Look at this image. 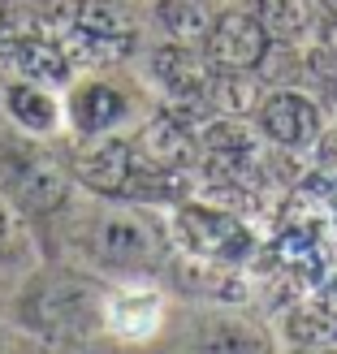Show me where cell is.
Returning a JSON list of instances; mask_svg holds the SVG:
<instances>
[{
  "label": "cell",
  "mask_w": 337,
  "mask_h": 354,
  "mask_svg": "<svg viewBox=\"0 0 337 354\" xmlns=\"http://www.w3.org/2000/svg\"><path fill=\"white\" fill-rule=\"evenodd\" d=\"M17 315L48 342L78 346L104 333V290L78 272H39L17 303Z\"/></svg>",
  "instance_id": "1"
},
{
  "label": "cell",
  "mask_w": 337,
  "mask_h": 354,
  "mask_svg": "<svg viewBox=\"0 0 337 354\" xmlns=\"http://www.w3.org/2000/svg\"><path fill=\"white\" fill-rule=\"evenodd\" d=\"M86 251H91L104 268L113 272H156L169 255V238L161 234L147 212L138 207H109L100 212V221L86 234Z\"/></svg>",
  "instance_id": "2"
},
{
  "label": "cell",
  "mask_w": 337,
  "mask_h": 354,
  "mask_svg": "<svg viewBox=\"0 0 337 354\" xmlns=\"http://www.w3.org/2000/svg\"><path fill=\"white\" fill-rule=\"evenodd\" d=\"M0 190L26 212V216H52L69 199V177L57 156H48L39 147L9 151L0 160Z\"/></svg>",
  "instance_id": "3"
},
{
  "label": "cell",
  "mask_w": 337,
  "mask_h": 354,
  "mask_svg": "<svg viewBox=\"0 0 337 354\" xmlns=\"http://www.w3.org/2000/svg\"><path fill=\"white\" fill-rule=\"evenodd\" d=\"M177 242L186 255L199 259H217V263H234L246 259L251 251V234L238 216H229L221 207H203V203H186L177 212Z\"/></svg>",
  "instance_id": "4"
},
{
  "label": "cell",
  "mask_w": 337,
  "mask_h": 354,
  "mask_svg": "<svg viewBox=\"0 0 337 354\" xmlns=\"http://www.w3.org/2000/svg\"><path fill=\"white\" fill-rule=\"evenodd\" d=\"M268 30L259 26L255 13L242 9H225L212 17V26L203 35V57L217 69H255L268 57Z\"/></svg>",
  "instance_id": "5"
},
{
  "label": "cell",
  "mask_w": 337,
  "mask_h": 354,
  "mask_svg": "<svg viewBox=\"0 0 337 354\" xmlns=\"http://www.w3.org/2000/svg\"><path fill=\"white\" fill-rule=\"evenodd\" d=\"M69 173L91 194L117 199V194H126V186H130L134 147L126 138H113V134H86V143L74 151V160H69Z\"/></svg>",
  "instance_id": "6"
},
{
  "label": "cell",
  "mask_w": 337,
  "mask_h": 354,
  "mask_svg": "<svg viewBox=\"0 0 337 354\" xmlns=\"http://www.w3.org/2000/svg\"><path fill=\"white\" fill-rule=\"evenodd\" d=\"M152 78L156 86L169 95L173 109H199V104L208 100V78H212V65L208 57L199 61L190 52V44H161L152 52Z\"/></svg>",
  "instance_id": "7"
},
{
  "label": "cell",
  "mask_w": 337,
  "mask_h": 354,
  "mask_svg": "<svg viewBox=\"0 0 337 354\" xmlns=\"http://www.w3.org/2000/svg\"><path fill=\"white\" fill-rule=\"evenodd\" d=\"M134 165L152 169V173H182L199 160V147H194L190 130L182 126L177 113H156L143 130L134 134Z\"/></svg>",
  "instance_id": "8"
},
{
  "label": "cell",
  "mask_w": 337,
  "mask_h": 354,
  "mask_svg": "<svg viewBox=\"0 0 337 354\" xmlns=\"http://www.w3.org/2000/svg\"><path fill=\"white\" fill-rule=\"evenodd\" d=\"M255 121H259V134L273 138L277 147H311L320 138V109L298 95V91H273L255 104Z\"/></svg>",
  "instance_id": "9"
},
{
  "label": "cell",
  "mask_w": 337,
  "mask_h": 354,
  "mask_svg": "<svg viewBox=\"0 0 337 354\" xmlns=\"http://www.w3.org/2000/svg\"><path fill=\"white\" fill-rule=\"evenodd\" d=\"M165 320V303L156 290L143 286H126V290H113L104 298V333H117L126 342H143L152 337Z\"/></svg>",
  "instance_id": "10"
},
{
  "label": "cell",
  "mask_w": 337,
  "mask_h": 354,
  "mask_svg": "<svg viewBox=\"0 0 337 354\" xmlns=\"http://www.w3.org/2000/svg\"><path fill=\"white\" fill-rule=\"evenodd\" d=\"M130 100L117 91L113 82H82L69 95V121L78 126V134H109L121 117H126Z\"/></svg>",
  "instance_id": "11"
},
{
  "label": "cell",
  "mask_w": 337,
  "mask_h": 354,
  "mask_svg": "<svg viewBox=\"0 0 337 354\" xmlns=\"http://www.w3.org/2000/svg\"><path fill=\"white\" fill-rule=\"evenodd\" d=\"M61 9L69 13V22H78L82 30L134 48V22H130V13H126L121 0H61Z\"/></svg>",
  "instance_id": "12"
},
{
  "label": "cell",
  "mask_w": 337,
  "mask_h": 354,
  "mask_svg": "<svg viewBox=\"0 0 337 354\" xmlns=\"http://www.w3.org/2000/svg\"><path fill=\"white\" fill-rule=\"evenodd\" d=\"M5 109H9V117L17 121V126L30 130V134H52V130H57V121H61L57 95H52L48 86H39V82H26V78L17 82V86H9Z\"/></svg>",
  "instance_id": "13"
},
{
  "label": "cell",
  "mask_w": 337,
  "mask_h": 354,
  "mask_svg": "<svg viewBox=\"0 0 337 354\" xmlns=\"http://www.w3.org/2000/svg\"><path fill=\"white\" fill-rule=\"evenodd\" d=\"M286 333L294 346H329V342H337V307L329 298L311 294L286 315Z\"/></svg>",
  "instance_id": "14"
},
{
  "label": "cell",
  "mask_w": 337,
  "mask_h": 354,
  "mask_svg": "<svg viewBox=\"0 0 337 354\" xmlns=\"http://www.w3.org/2000/svg\"><path fill=\"white\" fill-rule=\"evenodd\" d=\"M208 104H212L217 113H225V117H246V113H255L259 91H255L251 69H217V65H212Z\"/></svg>",
  "instance_id": "15"
},
{
  "label": "cell",
  "mask_w": 337,
  "mask_h": 354,
  "mask_svg": "<svg viewBox=\"0 0 337 354\" xmlns=\"http://www.w3.org/2000/svg\"><path fill=\"white\" fill-rule=\"evenodd\" d=\"M255 17L268 30L273 44H298L311 30V5L307 0H255Z\"/></svg>",
  "instance_id": "16"
},
{
  "label": "cell",
  "mask_w": 337,
  "mask_h": 354,
  "mask_svg": "<svg viewBox=\"0 0 337 354\" xmlns=\"http://www.w3.org/2000/svg\"><path fill=\"white\" fill-rule=\"evenodd\" d=\"M156 17H161L169 39L203 44V35H208V26H212L217 13L208 9V0H161V5H156Z\"/></svg>",
  "instance_id": "17"
},
{
  "label": "cell",
  "mask_w": 337,
  "mask_h": 354,
  "mask_svg": "<svg viewBox=\"0 0 337 354\" xmlns=\"http://www.w3.org/2000/svg\"><path fill=\"white\" fill-rule=\"evenodd\" d=\"M30 255V229H26V212L17 207L5 190H0V259L17 263Z\"/></svg>",
  "instance_id": "18"
},
{
  "label": "cell",
  "mask_w": 337,
  "mask_h": 354,
  "mask_svg": "<svg viewBox=\"0 0 337 354\" xmlns=\"http://www.w3.org/2000/svg\"><path fill=\"white\" fill-rule=\"evenodd\" d=\"M208 350H268V342L251 337V333H217V337H208Z\"/></svg>",
  "instance_id": "19"
},
{
  "label": "cell",
  "mask_w": 337,
  "mask_h": 354,
  "mask_svg": "<svg viewBox=\"0 0 337 354\" xmlns=\"http://www.w3.org/2000/svg\"><path fill=\"white\" fill-rule=\"evenodd\" d=\"M316 294H320V298H329V303L337 307V272H333V277H329V281H325V286L316 290Z\"/></svg>",
  "instance_id": "20"
},
{
  "label": "cell",
  "mask_w": 337,
  "mask_h": 354,
  "mask_svg": "<svg viewBox=\"0 0 337 354\" xmlns=\"http://www.w3.org/2000/svg\"><path fill=\"white\" fill-rule=\"evenodd\" d=\"M320 9H325V13L333 17V22H337V0H320Z\"/></svg>",
  "instance_id": "21"
},
{
  "label": "cell",
  "mask_w": 337,
  "mask_h": 354,
  "mask_svg": "<svg viewBox=\"0 0 337 354\" xmlns=\"http://www.w3.org/2000/svg\"><path fill=\"white\" fill-rule=\"evenodd\" d=\"M5 17H9V0H0V26H5Z\"/></svg>",
  "instance_id": "22"
},
{
  "label": "cell",
  "mask_w": 337,
  "mask_h": 354,
  "mask_svg": "<svg viewBox=\"0 0 337 354\" xmlns=\"http://www.w3.org/2000/svg\"><path fill=\"white\" fill-rule=\"evenodd\" d=\"M0 342H5V333H0Z\"/></svg>",
  "instance_id": "23"
}]
</instances>
